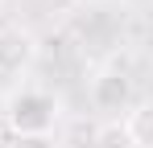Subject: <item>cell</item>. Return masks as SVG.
Instances as JSON below:
<instances>
[{
	"label": "cell",
	"instance_id": "cell-3",
	"mask_svg": "<svg viewBox=\"0 0 153 148\" xmlns=\"http://www.w3.org/2000/svg\"><path fill=\"white\" fill-rule=\"evenodd\" d=\"M8 148H58L54 136H13Z\"/></svg>",
	"mask_w": 153,
	"mask_h": 148
},
{
	"label": "cell",
	"instance_id": "cell-1",
	"mask_svg": "<svg viewBox=\"0 0 153 148\" xmlns=\"http://www.w3.org/2000/svg\"><path fill=\"white\" fill-rule=\"evenodd\" d=\"M4 119L13 127V136H50L54 123H58V99L46 95V91L25 86V91H17L8 99Z\"/></svg>",
	"mask_w": 153,
	"mask_h": 148
},
{
	"label": "cell",
	"instance_id": "cell-2",
	"mask_svg": "<svg viewBox=\"0 0 153 148\" xmlns=\"http://www.w3.org/2000/svg\"><path fill=\"white\" fill-rule=\"evenodd\" d=\"M91 103L100 111H120L124 115L128 103H132V82H128L120 70H103L95 82H91Z\"/></svg>",
	"mask_w": 153,
	"mask_h": 148
}]
</instances>
